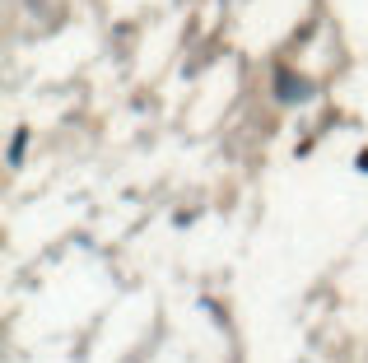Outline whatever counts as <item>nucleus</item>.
<instances>
[{"label": "nucleus", "instance_id": "nucleus-1", "mask_svg": "<svg viewBox=\"0 0 368 363\" xmlns=\"http://www.w3.org/2000/svg\"><path fill=\"white\" fill-rule=\"evenodd\" d=\"M280 84H284V88H280V98H308V88H303V79L284 75V79H280Z\"/></svg>", "mask_w": 368, "mask_h": 363}, {"label": "nucleus", "instance_id": "nucleus-2", "mask_svg": "<svg viewBox=\"0 0 368 363\" xmlns=\"http://www.w3.org/2000/svg\"><path fill=\"white\" fill-rule=\"evenodd\" d=\"M359 168H368V154H364V159H359Z\"/></svg>", "mask_w": 368, "mask_h": 363}]
</instances>
